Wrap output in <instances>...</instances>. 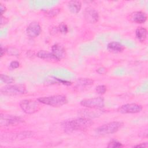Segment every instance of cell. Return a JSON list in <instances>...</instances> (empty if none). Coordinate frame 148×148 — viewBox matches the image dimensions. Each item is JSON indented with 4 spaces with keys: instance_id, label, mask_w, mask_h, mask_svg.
<instances>
[{
    "instance_id": "obj_1",
    "label": "cell",
    "mask_w": 148,
    "mask_h": 148,
    "mask_svg": "<svg viewBox=\"0 0 148 148\" xmlns=\"http://www.w3.org/2000/svg\"><path fill=\"white\" fill-rule=\"evenodd\" d=\"M93 124L91 119L84 117L68 120L62 123V127L66 133H71L74 131H84L89 128Z\"/></svg>"
},
{
    "instance_id": "obj_2",
    "label": "cell",
    "mask_w": 148,
    "mask_h": 148,
    "mask_svg": "<svg viewBox=\"0 0 148 148\" xmlns=\"http://www.w3.org/2000/svg\"><path fill=\"white\" fill-rule=\"evenodd\" d=\"M38 101L41 103L53 107H60L68 102L66 96L64 95H54L40 97L38 99Z\"/></svg>"
},
{
    "instance_id": "obj_3",
    "label": "cell",
    "mask_w": 148,
    "mask_h": 148,
    "mask_svg": "<svg viewBox=\"0 0 148 148\" xmlns=\"http://www.w3.org/2000/svg\"><path fill=\"white\" fill-rule=\"evenodd\" d=\"M123 123L120 121H112L103 124L95 129V132L99 135L112 134L117 132L122 126Z\"/></svg>"
},
{
    "instance_id": "obj_4",
    "label": "cell",
    "mask_w": 148,
    "mask_h": 148,
    "mask_svg": "<svg viewBox=\"0 0 148 148\" xmlns=\"http://www.w3.org/2000/svg\"><path fill=\"white\" fill-rule=\"evenodd\" d=\"M20 106L22 110L27 114H33L39 110L41 106L38 101L24 99L20 101Z\"/></svg>"
},
{
    "instance_id": "obj_5",
    "label": "cell",
    "mask_w": 148,
    "mask_h": 148,
    "mask_svg": "<svg viewBox=\"0 0 148 148\" xmlns=\"http://www.w3.org/2000/svg\"><path fill=\"white\" fill-rule=\"evenodd\" d=\"M26 87L23 84L7 85L2 87L1 92L2 94L8 95H18L25 92Z\"/></svg>"
},
{
    "instance_id": "obj_6",
    "label": "cell",
    "mask_w": 148,
    "mask_h": 148,
    "mask_svg": "<svg viewBox=\"0 0 148 148\" xmlns=\"http://www.w3.org/2000/svg\"><path fill=\"white\" fill-rule=\"evenodd\" d=\"M80 105L87 108L102 109L105 106V101L102 97L84 99L80 101Z\"/></svg>"
},
{
    "instance_id": "obj_7",
    "label": "cell",
    "mask_w": 148,
    "mask_h": 148,
    "mask_svg": "<svg viewBox=\"0 0 148 148\" xmlns=\"http://www.w3.org/2000/svg\"><path fill=\"white\" fill-rule=\"evenodd\" d=\"M24 121L21 117L13 115L1 114V125L3 126L16 125Z\"/></svg>"
},
{
    "instance_id": "obj_8",
    "label": "cell",
    "mask_w": 148,
    "mask_h": 148,
    "mask_svg": "<svg viewBox=\"0 0 148 148\" xmlns=\"http://www.w3.org/2000/svg\"><path fill=\"white\" fill-rule=\"evenodd\" d=\"M142 106L137 103H126L123 105L118 109V112L123 114L137 113L142 110Z\"/></svg>"
},
{
    "instance_id": "obj_9",
    "label": "cell",
    "mask_w": 148,
    "mask_h": 148,
    "mask_svg": "<svg viewBox=\"0 0 148 148\" xmlns=\"http://www.w3.org/2000/svg\"><path fill=\"white\" fill-rule=\"evenodd\" d=\"M83 16L86 21L91 24L97 23L99 17L98 12L91 7H87L84 9Z\"/></svg>"
},
{
    "instance_id": "obj_10",
    "label": "cell",
    "mask_w": 148,
    "mask_h": 148,
    "mask_svg": "<svg viewBox=\"0 0 148 148\" xmlns=\"http://www.w3.org/2000/svg\"><path fill=\"white\" fill-rule=\"evenodd\" d=\"M41 31L40 25L37 21L31 22L26 29L27 34L31 38L37 37L41 33Z\"/></svg>"
},
{
    "instance_id": "obj_11",
    "label": "cell",
    "mask_w": 148,
    "mask_h": 148,
    "mask_svg": "<svg viewBox=\"0 0 148 148\" xmlns=\"http://www.w3.org/2000/svg\"><path fill=\"white\" fill-rule=\"evenodd\" d=\"M129 20L138 24H142L147 20V15L142 11L134 12L130 14Z\"/></svg>"
},
{
    "instance_id": "obj_12",
    "label": "cell",
    "mask_w": 148,
    "mask_h": 148,
    "mask_svg": "<svg viewBox=\"0 0 148 148\" xmlns=\"http://www.w3.org/2000/svg\"><path fill=\"white\" fill-rule=\"evenodd\" d=\"M51 53L56 57L57 61H60L64 58L66 56V51L65 48L60 44H54L51 47Z\"/></svg>"
},
{
    "instance_id": "obj_13",
    "label": "cell",
    "mask_w": 148,
    "mask_h": 148,
    "mask_svg": "<svg viewBox=\"0 0 148 148\" xmlns=\"http://www.w3.org/2000/svg\"><path fill=\"white\" fill-rule=\"evenodd\" d=\"M97 110L98 109H95L94 110H91V108H89V109H82L79 112V114L82 117L90 119L91 118H94L100 116L101 110L99 111H97Z\"/></svg>"
},
{
    "instance_id": "obj_14",
    "label": "cell",
    "mask_w": 148,
    "mask_h": 148,
    "mask_svg": "<svg viewBox=\"0 0 148 148\" xmlns=\"http://www.w3.org/2000/svg\"><path fill=\"white\" fill-rule=\"evenodd\" d=\"M36 56L38 57L42 60H45L51 62L58 61L51 52H49L46 50H40L38 51Z\"/></svg>"
},
{
    "instance_id": "obj_15",
    "label": "cell",
    "mask_w": 148,
    "mask_h": 148,
    "mask_svg": "<svg viewBox=\"0 0 148 148\" xmlns=\"http://www.w3.org/2000/svg\"><path fill=\"white\" fill-rule=\"evenodd\" d=\"M67 5L69 11L74 14L78 13L82 8V3L79 1H70Z\"/></svg>"
},
{
    "instance_id": "obj_16",
    "label": "cell",
    "mask_w": 148,
    "mask_h": 148,
    "mask_svg": "<svg viewBox=\"0 0 148 148\" xmlns=\"http://www.w3.org/2000/svg\"><path fill=\"white\" fill-rule=\"evenodd\" d=\"M107 48L110 51L114 53H120L124 49V47L122 44L115 41H113L108 43Z\"/></svg>"
},
{
    "instance_id": "obj_17",
    "label": "cell",
    "mask_w": 148,
    "mask_h": 148,
    "mask_svg": "<svg viewBox=\"0 0 148 148\" xmlns=\"http://www.w3.org/2000/svg\"><path fill=\"white\" fill-rule=\"evenodd\" d=\"M147 29L143 27H138L135 31V35L136 38L140 42H143L147 38Z\"/></svg>"
},
{
    "instance_id": "obj_18",
    "label": "cell",
    "mask_w": 148,
    "mask_h": 148,
    "mask_svg": "<svg viewBox=\"0 0 148 148\" xmlns=\"http://www.w3.org/2000/svg\"><path fill=\"white\" fill-rule=\"evenodd\" d=\"M94 81L89 78H79L76 81L77 85L82 87L92 85Z\"/></svg>"
},
{
    "instance_id": "obj_19",
    "label": "cell",
    "mask_w": 148,
    "mask_h": 148,
    "mask_svg": "<svg viewBox=\"0 0 148 148\" xmlns=\"http://www.w3.org/2000/svg\"><path fill=\"white\" fill-rule=\"evenodd\" d=\"M0 79H1V80L2 82L6 83V84L12 83L14 81V80L13 77L7 76V75H3V74L1 75Z\"/></svg>"
},
{
    "instance_id": "obj_20",
    "label": "cell",
    "mask_w": 148,
    "mask_h": 148,
    "mask_svg": "<svg viewBox=\"0 0 148 148\" xmlns=\"http://www.w3.org/2000/svg\"><path fill=\"white\" fill-rule=\"evenodd\" d=\"M60 12L59 9H52L46 11V15L49 17H53L57 16Z\"/></svg>"
},
{
    "instance_id": "obj_21",
    "label": "cell",
    "mask_w": 148,
    "mask_h": 148,
    "mask_svg": "<svg viewBox=\"0 0 148 148\" xmlns=\"http://www.w3.org/2000/svg\"><path fill=\"white\" fill-rule=\"evenodd\" d=\"M123 145L119 142V141L116 140H112L110 141V142L108 143V145L107 146L108 147H111V148H116V147H123Z\"/></svg>"
},
{
    "instance_id": "obj_22",
    "label": "cell",
    "mask_w": 148,
    "mask_h": 148,
    "mask_svg": "<svg viewBox=\"0 0 148 148\" xmlns=\"http://www.w3.org/2000/svg\"><path fill=\"white\" fill-rule=\"evenodd\" d=\"M95 91L99 94H103L106 91V87L105 85H99L95 88Z\"/></svg>"
},
{
    "instance_id": "obj_23",
    "label": "cell",
    "mask_w": 148,
    "mask_h": 148,
    "mask_svg": "<svg viewBox=\"0 0 148 148\" xmlns=\"http://www.w3.org/2000/svg\"><path fill=\"white\" fill-rule=\"evenodd\" d=\"M58 31L62 33V34H66V32H68V27L67 25L64 24V23H61L59 25L58 27Z\"/></svg>"
},
{
    "instance_id": "obj_24",
    "label": "cell",
    "mask_w": 148,
    "mask_h": 148,
    "mask_svg": "<svg viewBox=\"0 0 148 148\" xmlns=\"http://www.w3.org/2000/svg\"><path fill=\"white\" fill-rule=\"evenodd\" d=\"M20 63L18 61H13L10 63V68L12 69H15L19 67Z\"/></svg>"
},
{
    "instance_id": "obj_25",
    "label": "cell",
    "mask_w": 148,
    "mask_h": 148,
    "mask_svg": "<svg viewBox=\"0 0 148 148\" xmlns=\"http://www.w3.org/2000/svg\"><path fill=\"white\" fill-rule=\"evenodd\" d=\"M106 69L103 67H101V68H98L97 71V72L99 74H104L106 72Z\"/></svg>"
},
{
    "instance_id": "obj_26",
    "label": "cell",
    "mask_w": 148,
    "mask_h": 148,
    "mask_svg": "<svg viewBox=\"0 0 148 148\" xmlns=\"http://www.w3.org/2000/svg\"><path fill=\"white\" fill-rule=\"evenodd\" d=\"M0 10H1V16H2L3 13L5 12H6V7H5L4 5H3V4H2V3H1Z\"/></svg>"
},
{
    "instance_id": "obj_27",
    "label": "cell",
    "mask_w": 148,
    "mask_h": 148,
    "mask_svg": "<svg viewBox=\"0 0 148 148\" xmlns=\"http://www.w3.org/2000/svg\"><path fill=\"white\" fill-rule=\"evenodd\" d=\"M134 147H147V143H142L139 145L134 146Z\"/></svg>"
},
{
    "instance_id": "obj_28",
    "label": "cell",
    "mask_w": 148,
    "mask_h": 148,
    "mask_svg": "<svg viewBox=\"0 0 148 148\" xmlns=\"http://www.w3.org/2000/svg\"><path fill=\"white\" fill-rule=\"evenodd\" d=\"M6 51V49L3 48V46H1V57L3 56V54H5V53Z\"/></svg>"
}]
</instances>
